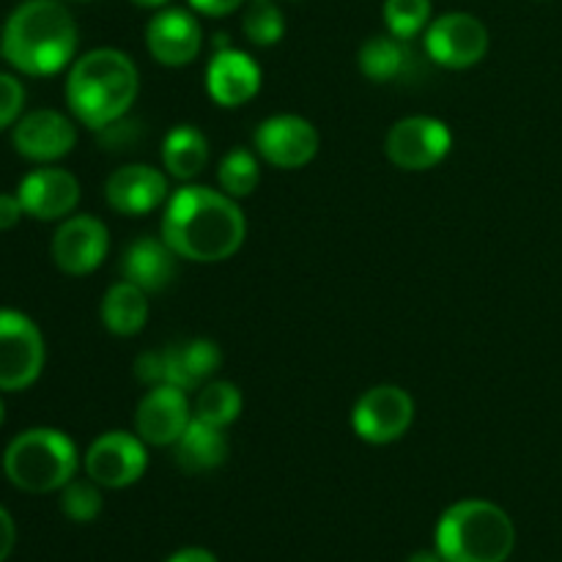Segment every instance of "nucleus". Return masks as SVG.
Instances as JSON below:
<instances>
[{
    "label": "nucleus",
    "instance_id": "c756f323",
    "mask_svg": "<svg viewBox=\"0 0 562 562\" xmlns=\"http://www.w3.org/2000/svg\"><path fill=\"white\" fill-rule=\"evenodd\" d=\"M97 137L104 148H110V151H126V148H132L140 143L143 124L126 113L124 119H119V121H113V124L97 130Z\"/></svg>",
    "mask_w": 562,
    "mask_h": 562
},
{
    "label": "nucleus",
    "instance_id": "473e14b6",
    "mask_svg": "<svg viewBox=\"0 0 562 562\" xmlns=\"http://www.w3.org/2000/svg\"><path fill=\"white\" fill-rule=\"evenodd\" d=\"M187 3L203 16H228L239 11V5H245L247 0H187Z\"/></svg>",
    "mask_w": 562,
    "mask_h": 562
},
{
    "label": "nucleus",
    "instance_id": "dca6fc26",
    "mask_svg": "<svg viewBox=\"0 0 562 562\" xmlns=\"http://www.w3.org/2000/svg\"><path fill=\"white\" fill-rule=\"evenodd\" d=\"M146 47L157 64L170 66V69L192 64L203 47L201 22L192 11L165 5L148 20Z\"/></svg>",
    "mask_w": 562,
    "mask_h": 562
},
{
    "label": "nucleus",
    "instance_id": "6ab92c4d",
    "mask_svg": "<svg viewBox=\"0 0 562 562\" xmlns=\"http://www.w3.org/2000/svg\"><path fill=\"white\" fill-rule=\"evenodd\" d=\"M159 357H162V384H173L184 393L201 390L203 384L212 382L220 362H223V351L209 338L170 344L159 351Z\"/></svg>",
    "mask_w": 562,
    "mask_h": 562
},
{
    "label": "nucleus",
    "instance_id": "4be33fe9",
    "mask_svg": "<svg viewBox=\"0 0 562 562\" xmlns=\"http://www.w3.org/2000/svg\"><path fill=\"white\" fill-rule=\"evenodd\" d=\"M99 316H102L108 333L119 335V338H132L148 322V294L130 280H119L104 291Z\"/></svg>",
    "mask_w": 562,
    "mask_h": 562
},
{
    "label": "nucleus",
    "instance_id": "f3484780",
    "mask_svg": "<svg viewBox=\"0 0 562 562\" xmlns=\"http://www.w3.org/2000/svg\"><path fill=\"white\" fill-rule=\"evenodd\" d=\"M168 173L151 168V165H121L104 181V201H108V206L113 212L126 214V217H143V214L168 203Z\"/></svg>",
    "mask_w": 562,
    "mask_h": 562
},
{
    "label": "nucleus",
    "instance_id": "bb28decb",
    "mask_svg": "<svg viewBox=\"0 0 562 562\" xmlns=\"http://www.w3.org/2000/svg\"><path fill=\"white\" fill-rule=\"evenodd\" d=\"M241 31L256 47H272L285 33V14L278 0H247Z\"/></svg>",
    "mask_w": 562,
    "mask_h": 562
},
{
    "label": "nucleus",
    "instance_id": "f704fd0d",
    "mask_svg": "<svg viewBox=\"0 0 562 562\" xmlns=\"http://www.w3.org/2000/svg\"><path fill=\"white\" fill-rule=\"evenodd\" d=\"M165 562H220V560H217V554L209 552V549H203V547H184V549H179V552L170 554Z\"/></svg>",
    "mask_w": 562,
    "mask_h": 562
},
{
    "label": "nucleus",
    "instance_id": "a878e982",
    "mask_svg": "<svg viewBox=\"0 0 562 562\" xmlns=\"http://www.w3.org/2000/svg\"><path fill=\"white\" fill-rule=\"evenodd\" d=\"M217 181L220 190L231 198H247L256 192V187L261 184V165L258 157L250 148H231L223 159H220L217 168Z\"/></svg>",
    "mask_w": 562,
    "mask_h": 562
},
{
    "label": "nucleus",
    "instance_id": "b1692460",
    "mask_svg": "<svg viewBox=\"0 0 562 562\" xmlns=\"http://www.w3.org/2000/svg\"><path fill=\"white\" fill-rule=\"evenodd\" d=\"M357 64H360V71L368 80L390 82L409 75L417 66V55L412 53L404 38L393 36V33H382V36H371L368 42H362Z\"/></svg>",
    "mask_w": 562,
    "mask_h": 562
},
{
    "label": "nucleus",
    "instance_id": "423d86ee",
    "mask_svg": "<svg viewBox=\"0 0 562 562\" xmlns=\"http://www.w3.org/2000/svg\"><path fill=\"white\" fill-rule=\"evenodd\" d=\"M44 335L25 313L0 307V390L20 393L44 371Z\"/></svg>",
    "mask_w": 562,
    "mask_h": 562
},
{
    "label": "nucleus",
    "instance_id": "412c9836",
    "mask_svg": "<svg viewBox=\"0 0 562 562\" xmlns=\"http://www.w3.org/2000/svg\"><path fill=\"white\" fill-rule=\"evenodd\" d=\"M225 428H214L192 417L187 431L173 445V459L187 475H206L228 461V437Z\"/></svg>",
    "mask_w": 562,
    "mask_h": 562
},
{
    "label": "nucleus",
    "instance_id": "7c9ffc66",
    "mask_svg": "<svg viewBox=\"0 0 562 562\" xmlns=\"http://www.w3.org/2000/svg\"><path fill=\"white\" fill-rule=\"evenodd\" d=\"M25 108V88L9 71H0V132L14 126Z\"/></svg>",
    "mask_w": 562,
    "mask_h": 562
},
{
    "label": "nucleus",
    "instance_id": "5701e85b",
    "mask_svg": "<svg viewBox=\"0 0 562 562\" xmlns=\"http://www.w3.org/2000/svg\"><path fill=\"white\" fill-rule=\"evenodd\" d=\"M165 173L176 181H195L209 165V140L198 126L181 124L165 135L162 140Z\"/></svg>",
    "mask_w": 562,
    "mask_h": 562
},
{
    "label": "nucleus",
    "instance_id": "2f4dec72",
    "mask_svg": "<svg viewBox=\"0 0 562 562\" xmlns=\"http://www.w3.org/2000/svg\"><path fill=\"white\" fill-rule=\"evenodd\" d=\"M22 217H25V209H22L20 195L0 192V231H11Z\"/></svg>",
    "mask_w": 562,
    "mask_h": 562
},
{
    "label": "nucleus",
    "instance_id": "20e7f679",
    "mask_svg": "<svg viewBox=\"0 0 562 562\" xmlns=\"http://www.w3.org/2000/svg\"><path fill=\"white\" fill-rule=\"evenodd\" d=\"M434 543L445 562H505L514 554L516 527L488 499H461L437 521Z\"/></svg>",
    "mask_w": 562,
    "mask_h": 562
},
{
    "label": "nucleus",
    "instance_id": "f257e3e1",
    "mask_svg": "<svg viewBox=\"0 0 562 562\" xmlns=\"http://www.w3.org/2000/svg\"><path fill=\"white\" fill-rule=\"evenodd\" d=\"M247 236L236 198L203 184H184L165 203L162 239L184 261L217 263L234 256Z\"/></svg>",
    "mask_w": 562,
    "mask_h": 562
},
{
    "label": "nucleus",
    "instance_id": "39448f33",
    "mask_svg": "<svg viewBox=\"0 0 562 562\" xmlns=\"http://www.w3.org/2000/svg\"><path fill=\"white\" fill-rule=\"evenodd\" d=\"M80 453L69 434L58 428H27L16 434L3 453V472L11 486L27 494L60 492L75 481Z\"/></svg>",
    "mask_w": 562,
    "mask_h": 562
},
{
    "label": "nucleus",
    "instance_id": "a211bd4d",
    "mask_svg": "<svg viewBox=\"0 0 562 562\" xmlns=\"http://www.w3.org/2000/svg\"><path fill=\"white\" fill-rule=\"evenodd\" d=\"M16 195H20L27 217L53 223V220H66L77 209V203H80V181L69 170L42 165V168L31 170L20 181Z\"/></svg>",
    "mask_w": 562,
    "mask_h": 562
},
{
    "label": "nucleus",
    "instance_id": "cd10ccee",
    "mask_svg": "<svg viewBox=\"0 0 562 562\" xmlns=\"http://www.w3.org/2000/svg\"><path fill=\"white\" fill-rule=\"evenodd\" d=\"M382 14L387 31L409 42L431 25V0H384Z\"/></svg>",
    "mask_w": 562,
    "mask_h": 562
},
{
    "label": "nucleus",
    "instance_id": "4468645a",
    "mask_svg": "<svg viewBox=\"0 0 562 562\" xmlns=\"http://www.w3.org/2000/svg\"><path fill=\"white\" fill-rule=\"evenodd\" d=\"M11 143L22 159L47 165L71 154L77 146V126L60 110L38 108L11 126Z\"/></svg>",
    "mask_w": 562,
    "mask_h": 562
},
{
    "label": "nucleus",
    "instance_id": "6e6552de",
    "mask_svg": "<svg viewBox=\"0 0 562 562\" xmlns=\"http://www.w3.org/2000/svg\"><path fill=\"white\" fill-rule=\"evenodd\" d=\"M428 58L445 69H470L488 53V27L467 11H448L426 27Z\"/></svg>",
    "mask_w": 562,
    "mask_h": 562
},
{
    "label": "nucleus",
    "instance_id": "f03ea898",
    "mask_svg": "<svg viewBox=\"0 0 562 562\" xmlns=\"http://www.w3.org/2000/svg\"><path fill=\"white\" fill-rule=\"evenodd\" d=\"M77 22L60 0H25L5 20L0 55L31 77L58 75L75 60Z\"/></svg>",
    "mask_w": 562,
    "mask_h": 562
},
{
    "label": "nucleus",
    "instance_id": "9d476101",
    "mask_svg": "<svg viewBox=\"0 0 562 562\" xmlns=\"http://www.w3.org/2000/svg\"><path fill=\"white\" fill-rule=\"evenodd\" d=\"M261 66L250 53L228 44V36H214V55L206 66V91L220 108H241L261 91Z\"/></svg>",
    "mask_w": 562,
    "mask_h": 562
},
{
    "label": "nucleus",
    "instance_id": "c9c22d12",
    "mask_svg": "<svg viewBox=\"0 0 562 562\" xmlns=\"http://www.w3.org/2000/svg\"><path fill=\"white\" fill-rule=\"evenodd\" d=\"M406 562H445V558L434 549V552H415L412 558H406Z\"/></svg>",
    "mask_w": 562,
    "mask_h": 562
},
{
    "label": "nucleus",
    "instance_id": "9b49d317",
    "mask_svg": "<svg viewBox=\"0 0 562 562\" xmlns=\"http://www.w3.org/2000/svg\"><path fill=\"white\" fill-rule=\"evenodd\" d=\"M146 467V442L126 431L102 434L93 439L86 453V475L102 488L132 486L140 481Z\"/></svg>",
    "mask_w": 562,
    "mask_h": 562
},
{
    "label": "nucleus",
    "instance_id": "0eeeda50",
    "mask_svg": "<svg viewBox=\"0 0 562 562\" xmlns=\"http://www.w3.org/2000/svg\"><path fill=\"white\" fill-rule=\"evenodd\" d=\"M415 423V401L398 384H376L366 390L351 412L355 434L368 445L398 442Z\"/></svg>",
    "mask_w": 562,
    "mask_h": 562
},
{
    "label": "nucleus",
    "instance_id": "4c0bfd02",
    "mask_svg": "<svg viewBox=\"0 0 562 562\" xmlns=\"http://www.w3.org/2000/svg\"><path fill=\"white\" fill-rule=\"evenodd\" d=\"M5 420V406H3V398H0V426H3Z\"/></svg>",
    "mask_w": 562,
    "mask_h": 562
},
{
    "label": "nucleus",
    "instance_id": "1a4fd4ad",
    "mask_svg": "<svg viewBox=\"0 0 562 562\" xmlns=\"http://www.w3.org/2000/svg\"><path fill=\"white\" fill-rule=\"evenodd\" d=\"M453 146L448 124L431 115H409L384 137V154L401 170H428L442 162Z\"/></svg>",
    "mask_w": 562,
    "mask_h": 562
},
{
    "label": "nucleus",
    "instance_id": "aec40b11",
    "mask_svg": "<svg viewBox=\"0 0 562 562\" xmlns=\"http://www.w3.org/2000/svg\"><path fill=\"white\" fill-rule=\"evenodd\" d=\"M176 256L170 250L168 241L162 236H140L126 247L124 258H121V274L130 283L140 285L146 294H157L165 291L176 278Z\"/></svg>",
    "mask_w": 562,
    "mask_h": 562
},
{
    "label": "nucleus",
    "instance_id": "c85d7f7f",
    "mask_svg": "<svg viewBox=\"0 0 562 562\" xmlns=\"http://www.w3.org/2000/svg\"><path fill=\"white\" fill-rule=\"evenodd\" d=\"M102 508V486L93 483L91 477L88 481H69L60 488V510L75 525H91L99 519Z\"/></svg>",
    "mask_w": 562,
    "mask_h": 562
},
{
    "label": "nucleus",
    "instance_id": "f8f14e48",
    "mask_svg": "<svg viewBox=\"0 0 562 562\" xmlns=\"http://www.w3.org/2000/svg\"><path fill=\"white\" fill-rule=\"evenodd\" d=\"M110 250V231L93 214H71L58 225L53 236L55 267L71 278L91 274L102 267Z\"/></svg>",
    "mask_w": 562,
    "mask_h": 562
},
{
    "label": "nucleus",
    "instance_id": "e433bc0d",
    "mask_svg": "<svg viewBox=\"0 0 562 562\" xmlns=\"http://www.w3.org/2000/svg\"><path fill=\"white\" fill-rule=\"evenodd\" d=\"M132 3H135L137 9H165L170 0H132Z\"/></svg>",
    "mask_w": 562,
    "mask_h": 562
},
{
    "label": "nucleus",
    "instance_id": "393cba45",
    "mask_svg": "<svg viewBox=\"0 0 562 562\" xmlns=\"http://www.w3.org/2000/svg\"><path fill=\"white\" fill-rule=\"evenodd\" d=\"M241 390L234 382H225V379H212V382L203 384L198 390L195 409L192 417L201 423H209L214 428H228L231 423L239 420L241 415Z\"/></svg>",
    "mask_w": 562,
    "mask_h": 562
},
{
    "label": "nucleus",
    "instance_id": "72a5a7b5",
    "mask_svg": "<svg viewBox=\"0 0 562 562\" xmlns=\"http://www.w3.org/2000/svg\"><path fill=\"white\" fill-rule=\"evenodd\" d=\"M14 543H16L14 519H11L9 510L0 505V562H3L11 552H14Z\"/></svg>",
    "mask_w": 562,
    "mask_h": 562
},
{
    "label": "nucleus",
    "instance_id": "2eb2a0df",
    "mask_svg": "<svg viewBox=\"0 0 562 562\" xmlns=\"http://www.w3.org/2000/svg\"><path fill=\"white\" fill-rule=\"evenodd\" d=\"M192 423V406L184 390L173 384H157L143 395L135 412L137 437L154 448H173Z\"/></svg>",
    "mask_w": 562,
    "mask_h": 562
},
{
    "label": "nucleus",
    "instance_id": "ddd939ff",
    "mask_svg": "<svg viewBox=\"0 0 562 562\" xmlns=\"http://www.w3.org/2000/svg\"><path fill=\"white\" fill-rule=\"evenodd\" d=\"M252 143H256L258 157L280 170L305 168L318 154L316 126L294 113L272 115L263 124H258Z\"/></svg>",
    "mask_w": 562,
    "mask_h": 562
},
{
    "label": "nucleus",
    "instance_id": "7ed1b4c3",
    "mask_svg": "<svg viewBox=\"0 0 562 562\" xmlns=\"http://www.w3.org/2000/svg\"><path fill=\"white\" fill-rule=\"evenodd\" d=\"M140 91L135 60L115 47H97L71 60L66 77V104L88 130H102L124 119Z\"/></svg>",
    "mask_w": 562,
    "mask_h": 562
}]
</instances>
